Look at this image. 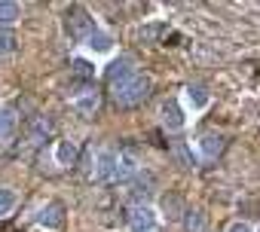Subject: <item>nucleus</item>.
<instances>
[{"label": "nucleus", "instance_id": "22", "mask_svg": "<svg viewBox=\"0 0 260 232\" xmlns=\"http://www.w3.org/2000/svg\"><path fill=\"white\" fill-rule=\"evenodd\" d=\"M226 232H257V229H254L248 220H233V223L226 226Z\"/></svg>", "mask_w": 260, "mask_h": 232}, {"label": "nucleus", "instance_id": "7", "mask_svg": "<svg viewBox=\"0 0 260 232\" xmlns=\"http://www.w3.org/2000/svg\"><path fill=\"white\" fill-rule=\"evenodd\" d=\"M92 177H95L98 183H107V180H113V177H116V153H113V150H98Z\"/></svg>", "mask_w": 260, "mask_h": 232}, {"label": "nucleus", "instance_id": "9", "mask_svg": "<svg viewBox=\"0 0 260 232\" xmlns=\"http://www.w3.org/2000/svg\"><path fill=\"white\" fill-rule=\"evenodd\" d=\"M132 73H135V58H132V55H119V58H113V61L107 64V70H104V76H107L110 86L119 83V80H125V76H132Z\"/></svg>", "mask_w": 260, "mask_h": 232}, {"label": "nucleus", "instance_id": "6", "mask_svg": "<svg viewBox=\"0 0 260 232\" xmlns=\"http://www.w3.org/2000/svg\"><path fill=\"white\" fill-rule=\"evenodd\" d=\"M37 223L49 232H58L64 226V205L61 202H46L40 211H37Z\"/></svg>", "mask_w": 260, "mask_h": 232}, {"label": "nucleus", "instance_id": "21", "mask_svg": "<svg viewBox=\"0 0 260 232\" xmlns=\"http://www.w3.org/2000/svg\"><path fill=\"white\" fill-rule=\"evenodd\" d=\"M16 34H13V28H0V55H10V52H16Z\"/></svg>", "mask_w": 260, "mask_h": 232}, {"label": "nucleus", "instance_id": "1", "mask_svg": "<svg viewBox=\"0 0 260 232\" xmlns=\"http://www.w3.org/2000/svg\"><path fill=\"white\" fill-rule=\"evenodd\" d=\"M113 89V101H116V107H138V104H144L147 98H150V92H153V80L147 76V73H132V76H125V80H119V83H113L110 86Z\"/></svg>", "mask_w": 260, "mask_h": 232}, {"label": "nucleus", "instance_id": "23", "mask_svg": "<svg viewBox=\"0 0 260 232\" xmlns=\"http://www.w3.org/2000/svg\"><path fill=\"white\" fill-rule=\"evenodd\" d=\"M166 31V25H147V28H141V37L144 40H153L156 34H162Z\"/></svg>", "mask_w": 260, "mask_h": 232}, {"label": "nucleus", "instance_id": "20", "mask_svg": "<svg viewBox=\"0 0 260 232\" xmlns=\"http://www.w3.org/2000/svg\"><path fill=\"white\" fill-rule=\"evenodd\" d=\"M16 202H19V196H16L10 186H0V217H7V214L16 208Z\"/></svg>", "mask_w": 260, "mask_h": 232}, {"label": "nucleus", "instance_id": "5", "mask_svg": "<svg viewBox=\"0 0 260 232\" xmlns=\"http://www.w3.org/2000/svg\"><path fill=\"white\" fill-rule=\"evenodd\" d=\"M71 107H74L80 116H86V120H89V116H95L98 107H101V92H98L95 86H89L86 92H80V95L71 98Z\"/></svg>", "mask_w": 260, "mask_h": 232}, {"label": "nucleus", "instance_id": "18", "mask_svg": "<svg viewBox=\"0 0 260 232\" xmlns=\"http://www.w3.org/2000/svg\"><path fill=\"white\" fill-rule=\"evenodd\" d=\"M16 132V113L13 110H0V144H7Z\"/></svg>", "mask_w": 260, "mask_h": 232}, {"label": "nucleus", "instance_id": "10", "mask_svg": "<svg viewBox=\"0 0 260 232\" xmlns=\"http://www.w3.org/2000/svg\"><path fill=\"white\" fill-rule=\"evenodd\" d=\"M196 147H199L202 159H217V156L223 153V147H226V138L217 135V132H205V135L196 141Z\"/></svg>", "mask_w": 260, "mask_h": 232}, {"label": "nucleus", "instance_id": "4", "mask_svg": "<svg viewBox=\"0 0 260 232\" xmlns=\"http://www.w3.org/2000/svg\"><path fill=\"white\" fill-rule=\"evenodd\" d=\"M159 123H162V129H169V132H181V129L187 126L184 107H181L175 98H166V101L159 104Z\"/></svg>", "mask_w": 260, "mask_h": 232}, {"label": "nucleus", "instance_id": "19", "mask_svg": "<svg viewBox=\"0 0 260 232\" xmlns=\"http://www.w3.org/2000/svg\"><path fill=\"white\" fill-rule=\"evenodd\" d=\"M71 73L80 76L83 83H89V80L95 76V64H89L86 58H74V61H71Z\"/></svg>", "mask_w": 260, "mask_h": 232}, {"label": "nucleus", "instance_id": "17", "mask_svg": "<svg viewBox=\"0 0 260 232\" xmlns=\"http://www.w3.org/2000/svg\"><path fill=\"white\" fill-rule=\"evenodd\" d=\"M205 211L202 208H190V211H184V229L187 232H205Z\"/></svg>", "mask_w": 260, "mask_h": 232}, {"label": "nucleus", "instance_id": "13", "mask_svg": "<svg viewBox=\"0 0 260 232\" xmlns=\"http://www.w3.org/2000/svg\"><path fill=\"white\" fill-rule=\"evenodd\" d=\"M86 49H89L92 55H110V52H113V37L98 28V31L86 40Z\"/></svg>", "mask_w": 260, "mask_h": 232}, {"label": "nucleus", "instance_id": "14", "mask_svg": "<svg viewBox=\"0 0 260 232\" xmlns=\"http://www.w3.org/2000/svg\"><path fill=\"white\" fill-rule=\"evenodd\" d=\"M28 135H31V141H34V144L46 141V138L52 135V120H49V116H34L31 126H28Z\"/></svg>", "mask_w": 260, "mask_h": 232}, {"label": "nucleus", "instance_id": "11", "mask_svg": "<svg viewBox=\"0 0 260 232\" xmlns=\"http://www.w3.org/2000/svg\"><path fill=\"white\" fill-rule=\"evenodd\" d=\"M138 171H141V165H138V156L132 150L116 153V177L113 180H132Z\"/></svg>", "mask_w": 260, "mask_h": 232}, {"label": "nucleus", "instance_id": "16", "mask_svg": "<svg viewBox=\"0 0 260 232\" xmlns=\"http://www.w3.org/2000/svg\"><path fill=\"white\" fill-rule=\"evenodd\" d=\"M55 162H58L61 168L74 165V162H77V144H74V141H58V144H55Z\"/></svg>", "mask_w": 260, "mask_h": 232}, {"label": "nucleus", "instance_id": "15", "mask_svg": "<svg viewBox=\"0 0 260 232\" xmlns=\"http://www.w3.org/2000/svg\"><path fill=\"white\" fill-rule=\"evenodd\" d=\"M22 19V7L13 0H0V28H13Z\"/></svg>", "mask_w": 260, "mask_h": 232}, {"label": "nucleus", "instance_id": "2", "mask_svg": "<svg viewBox=\"0 0 260 232\" xmlns=\"http://www.w3.org/2000/svg\"><path fill=\"white\" fill-rule=\"evenodd\" d=\"M64 28H68V34H71L74 43H86V40L98 31L95 19H92L83 7H71V10H68V16H64Z\"/></svg>", "mask_w": 260, "mask_h": 232}, {"label": "nucleus", "instance_id": "8", "mask_svg": "<svg viewBox=\"0 0 260 232\" xmlns=\"http://www.w3.org/2000/svg\"><path fill=\"white\" fill-rule=\"evenodd\" d=\"M184 98H187V104H190V110H193V113H202V110L211 104V92H208V86H205V83H187Z\"/></svg>", "mask_w": 260, "mask_h": 232}, {"label": "nucleus", "instance_id": "3", "mask_svg": "<svg viewBox=\"0 0 260 232\" xmlns=\"http://www.w3.org/2000/svg\"><path fill=\"white\" fill-rule=\"evenodd\" d=\"M159 214L153 205H135L128 211V232H156Z\"/></svg>", "mask_w": 260, "mask_h": 232}, {"label": "nucleus", "instance_id": "12", "mask_svg": "<svg viewBox=\"0 0 260 232\" xmlns=\"http://www.w3.org/2000/svg\"><path fill=\"white\" fill-rule=\"evenodd\" d=\"M159 217H166V220H178L181 214H184V202H181V196L178 192H166L162 199H159V211H156Z\"/></svg>", "mask_w": 260, "mask_h": 232}]
</instances>
